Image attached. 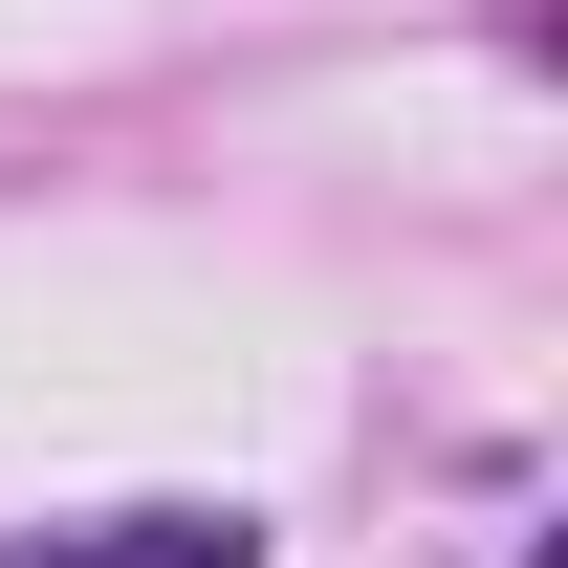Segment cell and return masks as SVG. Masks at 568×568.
Returning <instances> with one entry per match:
<instances>
[{
  "instance_id": "6da1fadb",
  "label": "cell",
  "mask_w": 568,
  "mask_h": 568,
  "mask_svg": "<svg viewBox=\"0 0 568 568\" xmlns=\"http://www.w3.org/2000/svg\"><path fill=\"white\" fill-rule=\"evenodd\" d=\"M0 568H263L241 503H110V525H22Z\"/></svg>"
}]
</instances>
